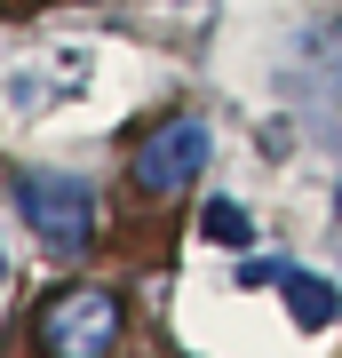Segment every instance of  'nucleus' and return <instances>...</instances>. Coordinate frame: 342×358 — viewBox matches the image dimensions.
Listing matches in <instances>:
<instances>
[{
	"instance_id": "f257e3e1",
	"label": "nucleus",
	"mask_w": 342,
	"mask_h": 358,
	"mask_svg": "<svg viewBox=\"0 0 342 358\" xmlns=\"http://www.w3.org/2000/svg\"><path fill=\"white\" fill-rule=\"evenodd\" d=\"M120 294L112 287H56V294H40V310H32V343L48 350V358H104L120 343Z\"/></svg>"
},
{
	"instance_id": "f03ea898",
	"label": "nucleus",
	"mask_w": 342,
	"mask_h": 358,
	"mask_svg": "<svg viewBox=\"0 0 342 358\" xmlns=\"http://www.w3.org/2000/svg\"><path fill=\"white\" fill-rule=\"evenodd\" d=\"M199 167H207V120L199 112H167V120H152V128L136 136L127 183H136L143 199H176V192L199 183Z\"/></svg>"
},
{
	"instance_id": "7ed1b4c3",
	"label": "nucleus",
	"mask_w": 342,
	"mask_h": 358,
	"mask_svg": "<svg viewBox=\"0 0 342 358\" xmlns=\"http://www.w3.org/2000/svg\"><path fill=\"white\" fill-rule=\"evenodd\" d=\"M16 207H24V223L48 247H72L80 255L96 239V192L80 176H64V167H16Z\"/></svg>"
},
{
	"instance_id": "20e7f679",
	"label": "nucleus",
	"mask_w": 342,
	"mask_h": 358,
	"mask_svg": "<svg viewBox=\"0 0 342 358\" xmlns=\"http://www.w3.org/2000/svg\"><path fill=\"white\" fill-rule=\"evenodd\" d=\"M279 287L294 294V319H303V327H327V319H334V287H327V279H303V271H279Z\"/></svg>"
},
{
	"instance_id": "39448f33",
	"label": "nucleus",
	"mask_w": 342,
	"mask_h": 358,
	"mask_svg": "<svg viewBox=\"0 0 342 358\" xmlns=\"http://www.w3.org/2000/svg\"><path fill=\"white\" fill-rule=\"evenodd\" d=\"M207 239L239 247V239H247V215H239V207H231V199H215V207H207Z\"/></svg>"
},
{
	"instance_id": "423d86ee",
	"label": "nucleus",
	"mask_w": 342,
	"mask_h": 358,
	"mask_svg": "<svg viewBox=\"0 0 342 358\" xmlns=\"http://www.w3.org/2000/svg\"><path fill=\"white\" fill-rule=\"evenodd\" d=\"M0 279H8V255H0Z\"/></svg>"
},
{
	"instance_id": "0eeeda50",
	"label": "nucleus",
	"mask_w": 342,
	"mask_h": 358,
	"mask_svg": "<svg viewBox=\"0 0 342 358\" xmlns=\"http://www.w3.org/2000/svg\"><path fill=\"white\" fill-rule=\"evenodd\" d=\"M334 56H342V32H334Z\"/></svg>"
}]
</instances>
